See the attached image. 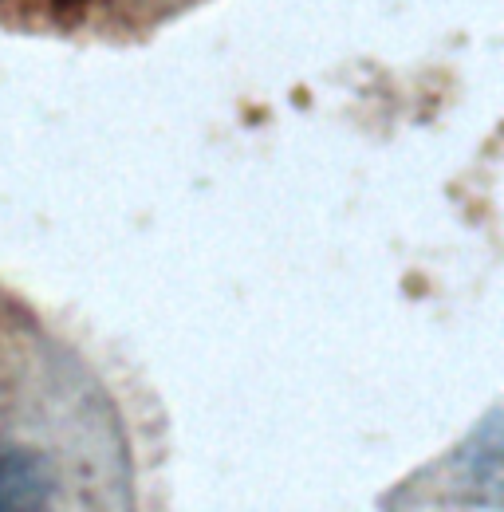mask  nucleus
<instances>
[{
  "label": "nucleus",
  "instance_id": "nucleus-1",
  "mask_svg": "<svg viewBox=\"0 0 504 512\" xmlns=\"http://www.w3.org/2000/svg\"><path fill=\"white\" fill-rule=\"evenodd\" d=\"M0 512H60L52 461L12 434H0Z\"/></svg>",
  "mask_w": 504,
  "mask_h": 512
}]
</instances>
